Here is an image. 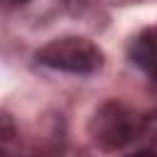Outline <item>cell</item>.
Returning a JSON list of instances; mask_svg holds the SVG:
<instances>
[{"label":"cell","mask_w":157,"mask_h":157,"mask_svg":"<svg viewBox=\"0 0 157 157\" xmlns=\"http://www.w3.org/2000/svg\"><path fill=\"white\" fill-rule=\"evenodd\" d=\"M140 132V118L120 101L101 103L88 120V137L96 147L105 152H115L130 145Z\"/></svg>","instance_id":"cell-1"},{"label":"cell","mask_w":157,"mask_h":157,"mask_svg":"<svg viewBox=\"0 0 157 157\" xmlns=\"http://www.w3.org/2000/svg\"><path fill=\"white\" fill-rule=\"evenodd\" d=\"M37 61L64 74H96L103 66V52L86 37H59L37 52Z\"/></svg>","instance_id":"cell-2"},{"label":"cell","mask_w":157,"mask_h":157,"mask_svg":"<svg viewBox=\"0 0 157 157\" xmlns=\"http://www.w3.org/2000/svg\"><path fill=\"white\" fill-rule=\"evenodd\" d=\"M130 59L145 74L157 78V34L155 32H142L130 44Z\"/></svg>","instance_id":"cell-3"},{"label":"cell","mask_w":157,"mask_h":157,"mask_svg":"<svg viewBox=\"0 0 157 157\" xmlns=\"http://www.w3.org/2000/svg\"><path fill=\"white\" fill-rule=\"evenodd\" d=\"M15 137V128H12V123H10V118H5V115H0V155H2V150H5V145L10 142Z\"/></svg>","instance_id":"cell-4"},{"label":"cell","mask_w":157,"mask_h":157,"mask_svg":"<svg viewBox=\"0 0 157 157\" xmlns=\"http://www.w3.org/2000/svg\"><path fill=\"white\" fill-rule=\"evenodd\" d=\"M128 157H157V152H155V150H140V152L128 155Z\"/></svg>","instance_id":"cell-5"},{"label":"cell","mask_w":157,"mask_h":157,"mask_svg":"<svg viewBox=\"0 0 157 157\" xmlns=\"http://www.w3.org/2000/svg\"><path fill=\"white\" fill-rule=\"evenodd\" d=\"M27 0H2V5L5 7H20V5H25Z\"/></svg>","instance_id":"cell-6"},{"label":"cell","mask_w":157,"mask_h":157,"mask_svg":"<svg viewBox=\"0 0 157 157\" xmlns=\"http://www.w3.org/2000/svg\"><path fill=\"white\" fill-rule=\"evenodd\" d=\"M155 152H157V150H155Z\"/></svg>","instance_id":"cell-7"}]
</instances>
